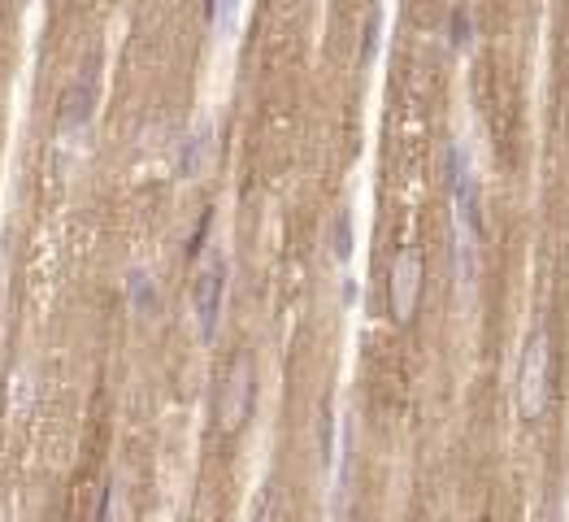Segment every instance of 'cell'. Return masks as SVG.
Here are the masks:
<instances>
[{
	"mask_svg": "<svg viewBox=\"0 0 569 522\" xmlns=\"http://www.w3.org/2000/svg\"><path fill=\"white\" fill-rule=\"evenodd\" d=\"M239 14H244V0H209V27L222 35H231L239 27Z\"/></svg>",
	"mask_w": 569,
	"mask_h": 522,
	"instance_id": "9c48e42d",
	"label": "cell"
},
{
	"mask_svg": "<svg viewBox=\"0 0 569 522\" xmlns=\"http://www.w3.org/2000/svg\"><path fill=\"white\" fill-rule=\"evenodd\" d=\"M252 396H257V370H252V357H235L231 370L222 379L218 392V427L222 431H239L252 414Z\"/></svg>",
	"mask_w": 569,
	"mask_h": 522,
	"instance_id": "277c9868",
	"label": "cell"
},
{
	"mask_svg": "<svg viewBox=\"0 0 569 522\" xmlns=\"http://www.w3.org/2000/svg\"><path fill=\"white\" fill-rule=\"evenodd\" d=\"M126 305H131V314H139V318L157 314V288H153V275H148V270H131V275H126Z\"/></svg>",
	"mask_w": 569,
	"mask_h": 522,
	"instance_id": "ba28073f",
	"label": "cell"
},
{
	"mask_svg": "<svg viewBox=\"0 0 569 522\" xmlns=\"http://www.w3.org/2000/svg\"><path fill=\"white\" fill-rule=\"evenodd\" d=\"M222 301H226V257L209 253V261L200 266V275H196V288H192V309H196L200 340H213V335H218Z\"/></svg>",
	"mask_w": 569,
	"mask_h": 522,
	"instance_id": "3957f363",
	"label": "cell"
},
{
	"mask_svg": "<svg viewBox=\"0 0 569 522\" xmlns=\"http://www.w3.org/2000/svg\"><path fill=\"white\" fill-rule=\"evenodd\" d=\"M270 501H274V492L265 488L257 501H252V514H248V522H270Z\"/></svg>",
	"mask_w": 569,
	"mask_h": 522,
	"instance_id": "7c38bea8",
	"label": "cell"
},
{
	"mask_svg": "<svg viewBox=\"0 0 569 522\" xmlns=\"http://www.w3.org/2000/svg\"><path fill=\"white\" fill-rule=\"evenodd\" d=\"M552 348H548V331L535 327L522 344V362H517V409L526 422H539L548 409V388H552Z\"/></svg>",
	"mask_w": 569,
	"mask_h": 522,
	"instance_id": "7a4b0ae2",
	"label": "cell"
},
{
	"mask_svg": "<svg viewBox=\"0 0 569 522\" xmlns=\"http://www.w3.org/2000/svg\"><path fill=\"white\" fill-rule=\"evenodd\" d=\"M474 22H470V14L465 9H452V48H470V40H474Z\"/></svg>",
	"mask_w": 569,
	"mask_h": 522,
	"instance_id": "8fae6325",
	"label": "cell"
},
{
	"mask_svg": "<svg viewBox=\"0 0 569 522\" xmlns=\"http://www.w3.org/2000/svg\"><path fill=\"white\" fill-rule=\"evenodd\" d=\"M378 27H383V18H378V9L370 14V27H365V61L374 57V48H378Z\"/></svg>",
	"mask_w": 569,
	"mask_h": 522,
	"instance_id": "4fadbf2b",
	"label": "cell"
},
{
	"mask_svg": "<svg viewBox=\"0 0 569 522\" xmlns=\"http://www.w3.org/2000/svg\"><path fill=\"white\" fill-rule=\"evenodd\" d=\"M213 161V122L209 118H196V127L187 131L183 140V153H179V174L183 179H200Z\"/></svg>",
	"mask_w": 569,
	"mask_h": 522,
	"instance_id": "52a82bcc",
	"label": "cell"
},
{
	"mask_svg": "<svg viewBox=\"0 0 569 522\" xmlns=\"http://www.w3.org/2000/svg\"><path fill=\"white\" fill-rule=\"evenodd\" d=\"M96 101H100V66L96 61H87V66L79 70V79L61 92V127L83 131L96 114Z\"/></svg>",
	"mask_w": 569,
	"mask_h": 522,
	"instance_id": "8992f818",
	"label": "cell"
},
{
	"mask_svg": "<svg viewBox=\"0 0 569 522\" xmlns=\"http://www.w3.org/2000/svg\"><path fill=\"white\" fill-rule=\"evenodd\" d=\"M448 188H452V235H457L461 283L478 279V240H483V196H478L474 161L461 144L448 148Z\"/></svg>",
	"mask_w": 569,
	"mask_h": 522,
	"instance_id": "6da1fadb",
	"label": "cell"
},
{
	"mask_svg": "<svg viewBox=\"0 0 569 522\" xmlns=\"http://www.w3.org/2000/svg\"><path fill=\"white\" fill-rule=\"evenodd\" d=\"M417 301H422V253L409 244L391 261V318L409 322L417 314Z\"/></svg>",
	"mask_w": 569,
	"mask_h": 522,
	"instance_id": "5b68a950",
	"label": "cell"
},
{
	"mask_svg": "<svg viewBox=\"0 0 569 522\" xmlns=\"http://www.w3.org/2000/svg\"><path fill=\"white\" fill-rule=\"evenodd\" d=\"M331 257L339 261V266L352 257V214L348 209H339L335 222H331Z\"/></svg>",
	"mask_w": 569,
	"mask_h": 522,
	"instance_id": "30bf717a",
	"label": "cell"
}]
</instances>
